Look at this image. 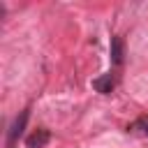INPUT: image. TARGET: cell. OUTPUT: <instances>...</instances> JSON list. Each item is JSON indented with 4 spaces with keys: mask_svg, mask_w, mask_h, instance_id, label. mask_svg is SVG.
<instances>
[{
    "mask_svg": "<svg viewBox=\"0 0 148 148\" xmlns=\"http://www.w3.org/2000/svg\"><path fill=\"white\" fill-rule=\"evenodd\" d=\"M28 116H30V113H28V109H25V111H21V116L14 120V125H12V130H9V143H14V141L18 139V134L23 132V125H25Z\"/></svg>",
    "mask_w": 148,
    "mask_h": 148,
    "instance_id": "obj_3",
    "label": "cell"
},
{
    "mask_svg": "<svg viewBox=\"0 0 148 148\" xmlns=\"http://www.w3.org/2000/svg\"><path fill=\"white\" fill-rule=\"evenodd\" d=\"M92 88H95L97 92H102V95L111 92V88H113V74L109 72V74H104V76L95 79V81H92Z\"/></svg>",
    "mask_w": 148,
    "mask_h": 148,
    "instance_id": "obj_2",
    "label": "cell"
},
{
    "mask_svg": "<svg viewBox=\"0 0 148 148\" xmlns=\"http://www.w3.org/2000/svg\"><path fill=\"white\" fill-rule=\"evenodd\" d=\"M49 139H51L49 130H35V132L25 139V146H28V148H44V146L49 143Z\"/></svg>",
    "mask_w": 148,
    "mask_h": 148,
    "instance_id": "obj_1",
    "label": "cell"
},
{
    "mask_svg": "<svg viewBox=\"0 0 148 148\" xmlns=\"http://www.w3.org/2000/svg\"><path fill=\"white\" fill-rule=\"evenodd\" d=\"M111 62L113 65L123 62V39L120 37H111Z\"/></svg>",
    "mask_w": 148,
    "mask_h": 148,
    "instance_id": "obj_4",
    "label": "cell"
}]
</instances>
